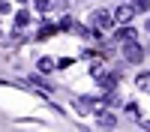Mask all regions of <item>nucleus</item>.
Instances as JSON below:
<instances>
[{"mask_svg":"<svg viewBox=\"0 0 150 132\" xmlns=\"http://www.w3.org/2000/svg\"><path fill=\"white\" fill-rule=\"evenodd\" d=\"M117 39H120V42L135 39V30H132V27H120V30H117Z\"/></svg>","mask_w":150,"mask_h":132,"instance_id":"nucleus-7","label":"nucleus"},{"mask_svg":"<svg viewBox=\"0 0 150 132\" xmlns=\"http://www.w3.org/2000/svg\"><path fill=\"white\" fill-rule=\"evenodd\" d=\"M111 21H114V15H111L108 9H96L93 15H90V24H93L96 30H108V27H111Z\"/></svg>","mask_w":150,"mask_h":132,"instance_id":"nucleus-2","label":"nucleus"},{"mask_svg":"<svg viewBox=\"0 0 150 132\" xmlns=\"http://www.w3.org/2000/svg\"><path fill=\"white\" fill-rule=\"evenodd\" d=\"M33 6H36V9H39V12H45V9H48V6H51V3H48V0H33Z\"/></svg>","mask_w":150,"mask_h":132,"instance_id":"nucleus-12","label":"nucleus"},{"mask_svg":"<svg viewBox=\"0 0 150 132\" xmlns=\"http://www.w3.org/2000/svg\"><path fill=\"white\" fill-rule=\"evenodd\" d=\"M123 57H126L129 63H141V60H144V48L135 39H129V42H123Z\"/></svg>","mask_w":150,"mask_h":132,"instance_id":"nucleus-1","label":"nucleus"},{"mask_svg":"<svg viewBox=\"0 0 150 132\" xmlns=\"http://www.w3.org/2000/svg\"><path fill=\"white\" fill-rule=\"evenodd\" d=\"M132 6H135V12H147L150 9V0H132Z\"/></svg>","mask_w":150,"mask_h":132,"instance_id":"nucleus-11","label":"nucleus"},{"mask_svg":"<svg viewBox=\"0 0 150 132\" xmlns=\"http://www.w3.org/2000/svg\"><path fill=\"white\" fill-rule=\"evenodd\" d=\"M30 84H33V87H42L45 93H51V90H54V87H51V84H48L45 78H39V75H33V78H30Z\"/></svg>","mask_w":150,"mask_h":132,"instance_id":"nucleus-6","label":"nucleus"},{"mask_svg":"<svg viewBox=\"0 0 150 132\" xmlns=\"http://www.w3.org/2000/svg\"><path fill=\"white\" fill-rule=\"evenodd\" d=\"M135 87H138V90H150V72L135 75Z\"/></svg>","mask_w":150,"mask_h":132,"instance_id":"nucleus-5","label":"nucleus"},{"mask_svg":"<svg viewBox=\"0 0 150 132\" xmlns=\"http://www.w3.org/2000/svg\"><path fill=\"white\" fill-rule=\"evenodd\" d=\"M99 126H102V129H114L117 126V117L108 114V111H99Z\"/></svg>","mask_w":150,"mask_h":132,"instance_id":"nucleus-4","label":"nucleus"},{"mask_svg":"<svg viewBox=\"0 0 150 132\" xmlns=\"http://www.w3.org/2000/svg\"><path fill=\"white\" fill-rule=\"evenodd\" d=\"M144 30H147V33H150V21H147V24H144Z\"/></svg>","mask_w":150,"mask_h":132,"instance_id":"nucleus-14","label":"nucleus"},{"mask_svg":"<svg viewBox=\"0 0 150 132\" xmlns=\"http://www.w3.org/2000/svg\"><path fill=\"white\" fill-rule=\"evenodd\" d=\"M102 105H111V108H114V105H120V96H117L114 90H111V93H105V99H102Z\"/></svg>","mask_w":150,"mask_h":132,"instance_id":"nucleus-9","label":"nucleus"},{"mask_svg":"<svg viewBox=\"0 0 150 132\" xmlns=\"http://www.w3.org/2000/svg\"><path fill=\"white\" fill-rule=\"evenodd\" d=\"M132 15H135V6H132V3H123V6L114 9V21H117V24H129Z\"/></svg>","mask_w":150,"mask_h":132,"instance_id":"nucleus-3","label":"nucleus"},{"mask_svg":"<svg viewBox=\"0 0 150 132\" xmlns=\"http://www.w3.org/2000/svg\"><path fill=\"white\" fill-rule=\"evenodd\" d=\"M60 27H63V30H75V21H72V18H63V21H60Z\"/></svg>","mask_w":150,"mask_h":132,"instance_id":"nucleus-13","label":"nucleus"},{"mask_svg":"<svg viewBox=\"0 0 150 132\" xmlns=\"http://www.w3.org/2000/svg\"><path fill=\"white\" fill-rule=\"evenodd\" d=\"M36 66H39V72H51L57 63H54V60L51 57H39V63H36Z\"/></svg>","mask_w":150,"mask_h":132,"instance_id":"nucleus-8","label":"nucleus"},{"mask_svg":"<svg viewBox=\"0 0 150 132\" xmlns=\"http://www.w3.org/2000/svg\"><path fill=\"white\" fill-rule=\"evenodd\" d=\"M15 24H18V27H27V24H30V15H27V12H15Z\"/></svg>","mask_w":150,"mask_h":132,"instance_id":"nucleus-10","label":"nucleus"}]
</instances>
